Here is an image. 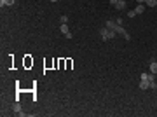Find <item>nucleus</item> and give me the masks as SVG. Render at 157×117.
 <instances>
[{
  "mask_svg": "<svg viewBox=\"0 0 157 117\" xmlns=\"http://www.w3.org/2000/svg\"><path fill=\"white\" fill-rule=\"evenodd\" d=\"M128 16H129V18H134V16H138V14H136V10H129Z\"/></svg>",
  "mask_w": 157,
  "mask_h": 117,
  "instance_id": "f8f14e48",
  "label": "nucleus"
},
{
  "mask_svg": "<svg viewBox=\"0 0 157 117\" xmlns=\"http://www.w3.org/2000/svg\"><path fill=\"white\" fill-rule=\"evenodd\" d=\"M115 26H117V23H114L112 19L107 21V28H108V30H114V31H115Z\"/></svg>",
  "mask_w": 157,
  "mask_h": 117,
  "instance_id": "423d86ee",
  "label": "nucleus"
},
{
  "mask_svg": "<svg viewBox=\"0 0 157 117\" xmlns=\"http://www.w3.org/2000/svg\"><path fill=\"white\" fill-rule=\"evenodd\" d=\"M51 2H58V0H51Z\"/></svg>",
  "mask_w": 157,
  "mask_h": 117,
  "instance_id": "dca6fc26",
  "label": "nucleus"
},
{
  "mask_svg": "<svg viewBox=\"0 0 157 117\" xmlns=\"http://www.w3.org/2000/svg\"><path fill=\"white\" fill-rule=\"evenodd\" d=\"M12 110H14V114H18V115H19V114H21V107H19V103H14V105H12Z\"/></svg>",
  "mask_w": 157,
  "mask_h": 117,
  "instance_id": "6e6552de",
  "label": "nucleus"
},
{
  "mask_svg": "<svg viewBox=\"0 0 157 117\" xmlns=\"http://www.w3.org/2000/svg\"><path fill=\"white\" fill-rule=\"evenodd\" d=\"M150 89H157V84H155V80H150Z\"/></svg>",
  "mask_w": 157,
  "mask_h": 117,
  "instance_id": "ddd939ff",
  "label": "nucleus"
},
{
  "mask_svg": "<svg viewBox=\"0 0 157 117\" xmlns=\"http://www.w3.org/2000/svg\"><path fill=\"white\" fill-rule=\"evenodd\" d=\"M115 2H117V0H110V4H112V5H115Z\"/></svg>",
  "mask_w": 157,
  "mask_h": 117,
  "instance_id": "2eb2a0df",
  "label": "nucleus"
},
{
  "mask_svg": "<svg viewBox=\"0 0 157 117\" xmlns=\"http://www.w3.org/2000/svg\"><path fill=\"white\" fill-rule=\"evenodd\" d=\"M143 9H145V7H143V4H138V7L134 10H136V14H143Z\"/></svg>",
  "mask_w": 157,
  "mask_h": 117,
  "instance_id": "9d476101",
  "label": "nucleus"
},
{
  "mask_svg": "<svg viewBox=\"0 0 157 117\" xmlns=\"http://www.w3.org/2000/svg\"><path fill=\"white\" fill-rule=\"evenodd\" d=\"M145 4H147L148 7H155V5H157V0H147Z\"/></svg>",
  "mask_w": 157,
  "mask_h": 117,
  "instance_id": "9b49d317",
  "label": "nucleus"
},
{
  "mask_svg": "<svg viewBox=\"0 0 157 117\" xmlns=\"http://www.w3.org/2000/svg\"><path fill=\"white\" fill-rule=\"evenodd\" d=\"M150 72L157 73V61H150Z\"/></svg>",
  "mask_w": 157,
  "mask_h": 117,
  "instance_id": "0eeeda50",
  "label": "nucleus"
},
{
  "mask_svg": "<svg viewBox=\"0 0 157 117\" xmlns=\"http://www.w3.org/2000/svg\"><path fill=\"white\" fill-rule=\"evenodd\" d=\"M59 30H61V33H65V37H66V39H72V37H73V35L70 33V30H68V26H66V23H61Z\"/></svg>",
  "mask_w": 157,
  "mask_h": 117,
  "instance_id": "7ed1b4c3",
  "label": "nucleus"
},
{
  "mask_svg": "<svg viewBox=\"0 0 157 117\" xmlns=\"http://www.w3.org/2000/svg\"><path fill=\"white\" fill-rule=\"evenodd\" d=\"M148 88H150V82H148V80H141V82H140V89L145 91V89H148Z\"/></svg>",
  "mask_w": 157,
  "mask_h": 117,
  "instance_id": "39448f33",
  "label": "nucleus"
},
{
  "mask_svg": "<svg viewBox=\"0 0 157 117\" xmlns=\"http://www.w3.org/2000/svg\"><path fill=\"white\" fill-rule=\"evenodd\" d=\"M138 4H145V2H147V0H136Z\"/></svg>",
  "mask_w": 157,
  "mask_h": 117,
  "instance_id": "4468645a",
  "label": "nucleus"
},
{
  "mask_svg": "<svg viewBox=\"0 0 157 117\" xmlns=\"http://www.w3.org/2000/svg\"><path fill=\"white\" fill-rule=\"evenodd\" d=\"M0 5H14V0H0Z\"/></svg>",
  "mask_w": 157,
  "mask_h": 117,
  "instance_id": "1a4fd4ad",
  "label": "nucleus"
},
{
  "mask_svg": "<svg viewBox=\"0 0 157 117\" xmlns=\"http://www.w3.org/2000/svg\"><path fill=\"white\" fill-rule=\"evenodd\" d=\"M114 7H115L117 10H124V9H126V2H124V0H117Z\"/></svg>",
  "mask_w": 157,
  "mask_h": 117,
  "instance_id": "20e7f679",
  "label": "nucleus"
},
{
  "mask_svg": "<svg viewBox=\"0 0 157 117\" xmlns=\"http://www.w3.org/2000/svg\"><path fill=\"white\" fill-rule=\"evenodd\" d=\"M99 33H101V39H103V40H110V39H114V37H115V33H117V31L108 30V28H101V30H99Z\"/></svg>",
  "mask_w": 157,
  "mask_h": 117,
  "instance_id": "f257e3e1",
  "label": "nucleus"
},
{
  "mask_svg": "<svg viewBox=\"0 0 157 117\" xmlns=\"http://www.w3.org/2000/svg\"><path fill=\"white\" fill-rule=\"evenodd\" d=\"M115 31H117L119 35H122V37H124L126 40H129V39H131V37H129V33H128V31H126L124 28H122L120 25H117V26H115Z\"/></svg>",
  "mask_w": 157,
  "mask_h": 117,
  "instance_id": "f03ea898",
  "label": "nucleus"
}]
</instances>
